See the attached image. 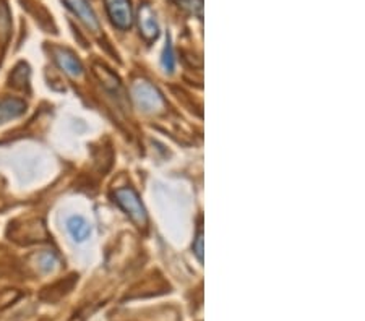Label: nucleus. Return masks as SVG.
<instances>
[{
  "instance_id": "nucleus-13",
  "label": "nucleus",
  "mask_w": 365,
  "mask_h": 321,
  "mask_svg": "<svg viewBox=\"0 0 365 321\" xmlns=\"http://www.w3.org/2000/svg\"><path fill=\"white\" fill-rule=\"evenodd\" d=\"M176 4L188 12H202L203 7V0H176Z\"/></svg>"
},
{
  "instance_id": "nucleus-11",
  "label": "nucleus",
  "mask_w": 365,
  "mask_h": 321,
  "mask_svg": "<svg viewBox=\"0 0 365 321\" xmlns=\"http://www.w3.org/2000/svg\"><path fill=\"white\" fill-rule=\"evenodd\" d=\"M162 67L166 68V72H169V73H172L174 68H176V57H174V49H172L171 41H167L166 47H164Z\"/></svg>"
},
{
  "instance_id": "nucleus-14",
  "label": "nucleus",
  "mask_w": 365,
  "mask_h": 321,
  "mask_svg": "<svg viewBox=\"0 0 365 321\" xmlns=\"http://www.w3.org/2000/svg\"><path fill=\"white\" fill-rule=\"evenodd\" d=\"M193 251H195V255L198 256V260L203 261V229L198 230V235H197V239H195V244H193Z\"/></svg>"
},
{
  "instance_id": "nucleus-4",
  "label": "nucleus",
  "mask_w": 365,
  "mask_h": 321,
  "mask_svg": "<svg viewBox=\"0 0 365 321\" xmlns=\"http://www.w3.org/2000/svg\"><path fill=\"white\" fill-rule=\"evenodd\" d=\"M139 28L140 34L148 43L158 39V36H160V25H158L156 13L153 12V8L148 4L141 5L139 10Z\"/></svg>"
},
{
  "instance_id": "nucleus-6",
  "label": "nucleus",
  "mask_w": 365,
  "mask_h": 321,
  "mask_svg": "<svg viewBox=\"0 0 365 321\" xmlns=\"http://www.w3.org/2000/svg\"><path fill=\"white\" fill-rule=\"evenodd\" d=\"M54 59L63 72L72 78H80L83 75V65L82 62L77 59L75 54L68 49H56L54 51Z\"/></svg>"
},
{
  "instance_id": "nucleus-3",
  "label": "nucleus",
  "mask_w": 365,
  "mask_h": 321,
  "mask_svg": "<svg viewBox=\"0 0 365 321\" xmlns=\"http://www.w3.org/2000/svg\"><path fill=\"white\" fill-rule=\"evenodd\" d=\"M105 8L113 22L119 30H129L134 25V10L130 0H105Z\"/></svg>"
},
{
  "instance_id": "nucleus-1",
  "label": "nucleus",
  "mask_w": 365,
  "mask_h": 321,
  "mask_svg": "<svg viewBox=\"0 0 365 321\" xmlns=\"http://www.w3.org/2000/svg\"><path fill=\"white\" fill-rule=\"evenodd\" d=\"M115 199L120 204V208L130 216V219L139 225V228H145L148 224V214L145 207L141 204V199L134 188L125 187L115 190Z\"/></svg>"
},
{
  "instance_id": "nucleus-12",
  "label": "nucleus",
  "mask_w": 365,
  "mask_h": 321,
  "mask_svg": "<svg viewBox=\"0 0 365 321\" xmlns=\"http://www.w3.org/2000/svg\"><path fill=\"white\" fill-rule=\"evenodd\" d=\"M39 265H41V270L42 271H54L56 266L59 265V261H57V256L52 254V251H47V254H42L39 258Z\"/></svg>"
},
{
  "instance_id": "nucleus-10",
  "label": "nucleus",
  "mask_w": 365,
  "mask_h": 321,
  "mask_svg": "<svg viewBox=\"0 0 365 321\" xmlns=\"http://www.w3.org/2000/svg\"><path fill=\"white\" fill-rule=\"evenodd\" d=\"M28 80H30L28 65L20 64V65L13 70L12 77H10V85H13L15 88L25 89L26 86H28Z\"/></svg>"
},
{
  "instance_id": "nucleus-8",
  "label": "nucleus",
  "mask_w": 365,
  "mask_h": 321,
  "mask_svg": "<svg viewBox=\"0 0 365 321\" xmlns=\"http://www.w3.org/2000/svg\"><path fill=\"white\" fill-rule=\"evenodd\" d=\"M67 229L73 237V240L78 242V244H82V242L89 239V235H91V225H89V223L83 216H72V218H68Z\"/></svg>"
},
{
  "instance_id": "nucleus-9",
  "label": "nucleus",
  "mask_w": 365,
  "mask_h": 321,
  "mask_svg": "<svg viewBox=\"0 0 365 321\" xmlns=\"http://www.w3.org/2000/svg\"><path fill=\"white\" fill-rule=\"evenodd\" d=\"M94 75H96L99 80H101L103 85L109 89V91L113 93H119L120 91V80L117 77L114 75L113 72L108 70L105 67H101V65H94Z\"/></svg>"
},
{
  "instance_id": "nucleus-5",
  "label": "nucleus",
  "mask_w": 365,
  "mask_h": 321,
  "mask_svg": "<svg viewBox=\"0 0 365 321\" xmlns=\"http://www.w3.org/2000/svg\"><path fill=\"white\" fill-rule=\"evenodd\" d=\"M68 8L77 15L78 20L91 31H99V22L96 13L89 7L88 0H63Z\"/></svg>"
},
{
  "instance_id": "nucleus-7",
  "label": "nucleus",
  "mask_w": 365,
  "mask_h": 321,
  "mask_svg": "<svg viewBox=\"0 0 365 321\" xmlns=\"http://www.w3.org/2000/svg\"><path fill=\"white\" fill-rule=\"evenodd\" d=\"M26 110V103L17 98L0 99V125L8 122V120L17 119L23 115Z\"/></svg>"
},
{
  "instance_id": "nucleus-2",
  "label": "nucleus",
  "mask_w": 365,
  "mask_h": 321,
  "mask_svg": "<svg viewBox=\"0 0 365 321\" xmlns=\"http://www.w3.org/2000/svg\"><path fill=\"white\" fill-rule=\"evenodd\" d=\"M136 106L146 112H158L164 107V99L158 89L148 81H139L132 88Z\"/></svg>"
}]
</instances>
